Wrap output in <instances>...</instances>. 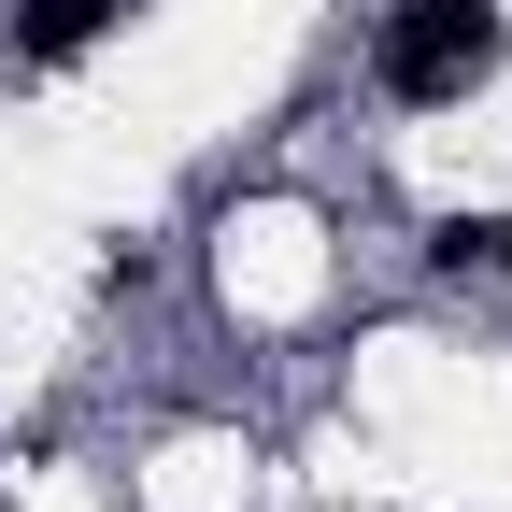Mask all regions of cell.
<instances>
[{"instance_id":"cell-3","label":"cell","mask_w":512,"mask_h":512,"mask_svg":"<svg viewBox=\"0 0 512 512\" xmlns=\"http://www.w3.org/2000/svg\"><path fill=\"white\" fill-rule=\"evenodd\" d=\"M484 256H498V271H512V228H498V242H484Z\"/></svg>"},{"instance_id":"cell-1","label":"cell","mask_w":512,"mask_h":512,"mask_svg":"<svg viewBox=\"0 0 512 512\" xmlns=\"http://www.w3.org/2000/svg\"><path fill=\"white\" fill-rule=\"evenodd\" d=\"M498 43H512L498 0H399V15H384V100H413V114L470 100L498 72Z\"/></svg>"},{"instance_id":"cell-2","label":"cell","mask_w":512,"mask_h":512,"mask_svg":"<svg viewBox=\"0 0 512 512\" xmlns=\"http://www.w3.org/2000/svg\"><path fill=\"white\" fill-rule=\"evenodd\" d=\"M100 29H114V0H15V43L29 57H86Z\"/></svg>"}]
</instances>
